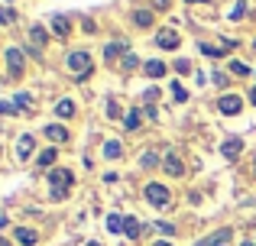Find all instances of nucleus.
Returning <instances> with one entry per match:
<instances>
[{
	"instance_id": "nucleus-1",
	"label": "nucleus",
	"mask_w": 256,
	"mask_h": 246,
	"mask_svg": "<svg viewBox=\"0 0 256 246\" xmlns=\"http://www.w3.org/2000/svg\"><path fill=\"white\" fill-rule=\"evenodd\" d=\"M49 195L56 198V201H65V198H68V188L72 185H75V175H72L68 169H62V165H56V169L49 172Z\"/></svg>"
},
{
	"instance_id": "nucleus-2",
	"label": "nucleus",
	"mask_w": 256,
	"mask_h": 246,
	"mask_svg": "<svg viewBox=\"0 0 256 246\" xmlns=\"http://www.w3.org/2000/svg\"><path fill=\"white\" fill-rule=\"evenodd\" d=\"M65 62H68V68L75 71V81L82 84V81H88V78H91V55H88V52H68V58H65Z\"/></svg>"
},
{
	"instance_id": "nucleus-3",
	"label": "nucleus",
	"mask_w": 256,
	"mask_h": 246,
	"mask_svg": "<svg viewBox=\"0 0 256 246\" xmlns=\"http://www.w3.org/2000/svg\"><path fill=\"white\" fill-rule=\"evenodd\" d=\"M146 201H150L152 208H166V204L172 201V195H169V188H166V185L150 182V185H146Z\"/></svg>"
},
{
	"instance_id": "nucleus-4",
	"label": "nucleus",
	"mask_w": 256,
	"mask_h": 246,
	"mask_svg": "<svg viewBox=\"0 0 256 246\" xmlns=\"http://www.w3.org/2000/svg\"><path fill=\"white\" fill-rule=\"evenodd\" d=\"M6 68H10V78H23V68H26V52L10 45L6 49Z\"/></svg>"
},
{
	"instance_id": "nucleus-5",
	"label": "nucleus",
	"mask_w": 256,
	"mask_h": 246,
	"mask_svg": "<svg viewBox=\"0 0 256 246\" xmlns=\"http://www.w3.org/2000/svg\"><path fill=\"white\" fill-rule=\"evenodd\" d=\"M218 110H220L224 117H237L240 110H244V97H240V94H224V97L218 101Z\"/></svg>"
},
{
	"instance_id": "nucleus-6",
	"label": "nucleus",
	"mask_w": 256,
	"mask_h": 246,
	"mask_svg": "<svg viewBox=\"0 0 256 246\" xmlns=\"http://www.w3.org/2000/svg\"><path fill=\"white\" fill-rule=\"evenodd\" d=\"M46 42H49L46 26H30V55H39L46 49Z\"/></svg>"
},
{
	"instance_id": "nucleus-7",
	"label": "nucleus",
	"mask_w": 256,
	"mask_h": 246,
	"mask_svg": "<svg viewBox=\"0 0 256 246\" xmlns=\"http://www.w3.org/2000/svg\"><path fill=\"white\" fill-rule=\"evenodd\" d=\"M156 42H159V49H166V52H172V49H178V42H182V36L175 29H162L156 36Z\"/></svg>"
},
{
	"instance_id": "nucleus-8",
	"label": "nucleus",
	"mask_w": 256,
	"mask_h": 246,
	"mask_svg": "<svg viewBox=\"0 0 256 246\" xmlns=\"http://www.w3.org/2000/svg\"><path fill=\"white\" fill-rule=\"evenodd\" d=\"M240 152H244V139H240V136L224 139V146H220V156H224V159H237Z\"/></svg>"
},
{
	"instance_id": "nucleus-9",
	"label": "nucleus",
	"mask_w": 256,
	"mask_h": 246,
	"mask_svg": "<svg viewBox=\"0 0 256 246\" xmlns=\"http://www.w3.org/2000/svg\"><path fill=\"white\" fill-rule=\"evenodd\" d=\"M162 169H166V172H169V175H172V178H178V175H185V162H182V159H178V156H175V152H169V156H166V159H162Z\"/></svg>"
},
{
	"instance_id": "nucleus-10",
	"label": "nucleus",
	"mask_w": 256,
	"mask_h": 246,
	"mask_svg": "<svg viewBox=\"0 0 256 246\" xmlns=\"http://www.w3.org/2000/svg\"><path fill=\"white\" fill-rule=\"evenodd\" d=\"M126 52H130L126 39H114V42L104 45V58H107V62H110V58H117V55H126Z\"/></svg>"
},
{
	"instance_id": "nucleus-11",
	"label": "nucleus",
	"mask_w": 256,
	"mask_h": 246,
	"mask_svg": "<svg viewBox=\"0 0 256 246\" xmlns=\"http://www.w3.org/2000/svg\"><path fill=\"white\" fill-rule=\"evenodd\" d=\"M32 149H36V139H32V133H23V136H20V143H16V156L26 162V159L32 156Z\"/></svg>"
},
{
	"instance_id": "nucleus-12",
	"label": "nucleus",
	"mask_w": 256,
	"mask_h": 246,
	"mask_svg": "<svg viewBox=\"0 0 256 246\" xmlns=\"http://www.w3.org/2000/svg\"><path fill=\"white\" fill-rule=\"evenodd\" d=\"M143 71H146V78H166V62L162 58H150L143 65Z\"/></svg>"
},
{
	"instance_id": "nucleus-13",
	"label": "nucleus",
	"mask_w": 256,
	"mask_h": 246,
	"mask_svg": "<svg viewBox=\"0 0 256 246\" xmlns=\"http://www.w3.org/2000/svg\"><path fill=\"white\" fill-rule=\"evenodd\" d=\"M52 32H56L58 39H65L72 32V23H68V16H62V13H58V16H52Z\"/></svg>"
},
{
	"instance_id": "nucleus-14",
	"label": "nucleus",
	"mask_w": 256,
	"mask_h": 246,
	"mask_svg": "<svg viewBox=\"0 0 256 246\" xmlns=\"http://www.w3.org/2000/svg\"><path fill=\"white\" fill-rule=\"evenodd\" d=\"M46 136H49L52 143H65V139H68V130H65L62 123H49L46 126Z\"/></svg>"
},
{
	"instance_id": "nucleus-15",
	"label": "nucleus",
	"mask_w": 256,
	"mask_h": 246,
	"mask_svg": "<svg viewBox=\"0 0 256 246\" xmlns=\"http://www.w3.org/2000/svg\"><path fill=\"white\" fill-rule=\"evenodd\" d=\"M124 156V143L120 139H107L104 143V159H120Z\"/></svg>"
},
{
	"instance_id": "nucleus-16",
	"label": "nucleus",
	"mask_w": 256,
	"mask_h": 246,
	"mask_svg": "<svg viewBox=\"0 0 256 246\" xmlns=\"http://www.w3.org/2000/svg\"><path fill=\"white\" fill-rule=\"evenodd\" d=\"M56 114L62 117V120H68V117L75 114V101H72V97H62V101L56 104Z\"/></svg>"
},
{
	"instance_id": "nucleus-17",
	"label": "nucleus",
	"mask_w": 256,
	"mask_h": 246,
	"mask_svg": "<svg viewBox=\"0 0 256 246\" xmlns=\"http://www.w3.org/2000/svg\"><path fill=\"white\" fill-rule=\"evenodd\" d=\"M16 240L23 243V246H36V230H30V227H16Z\"/></svg>"
},
{
	"instance_id": "nucleus-18",
	"label": "nucleus",
	"mask_w": 256,
	"mask_h": 246,
	"mask_svg": "<svg viewBox=\"0 0 256 246\" xmlns=\"http://www.w3.org/2000/svg\"><path fill=\"white\" fill-rule=\"evenodd\" d=\"M124 224H126V217H120V214H107V230H110V234H124Z\"/></svg>"
},
{
	"instance_id": "nucleus-19",
	"label": "nucleus",
	"mask_w": 256,
	"mask_h": 246,
	"mask_svg": "<svg viewBox=\"0 0 256 246\" xmlns=\"http://www.w3.org/2000/svg\"><path fill=\"white\" fill-rule=\"evenodd\" d=\"M140 120H143V114H140V110L133 107L130 114L124 117V126H126V130H130V133H136V126H140Z\"/></svg>"
},
{
	"instance_id": "nucleus-20",
	"label": "nucleus",
	"mask_w": 256,
	"mask_h": 246,
	"mask_svg": "<svg viewBox=\"0 0 256 246\" xmlns=\"http://www.w3.org/2000/svg\"><path fill=\"white\" fill-rule=\"evenodd\" d=\"M56 159H58V152H56V149H46V152H39L36 162L42 165V169H52V165H56Z\"/></svg>"
},
{
	"instance_id": "nucleus-21",
	"label": "nucleus",
	"mask_w": 256,
	"mask_h": 246,
	"mask_svg": "<svg viewBox=\"0 0 256 246\" xmlns=\"http://www.w3.org/2000/svg\"><path fill=\"white\" fill-rule=\"evenodd\" d=\"M13 107H16V110H30L32 107V97L26 94V91H20V94L13 97Z\"/></svg>"
},
{
	"instance_id": "nucleus-22",
	"label": "nucleus",
	"mask_w": 256,
	"mask_h": 246,
	"mask_svg": "<svg viewBox=\"0 0 256 246\" xmlns=\"http://www.w3.org/2000/svg\"><path fill=\"white\" fill-rule=\"evenodd\" d=\"M124 234L130 237V240H136V237H140V221H136V217H126V224H124Z\"/></svg>"
},
{
	"instance_id": "nucleus-23",
	"label": "nucleus",
	"mask_w": 256,
	"mask_h": 246,
	"mask_svg": "<svg viewBox=\"0 0 256 246\" xmlns=\"http://www.w3.org/2000/svg\"><path fill=\"white\" fill-rule=\"evenodd\" d=\"M120 68H124V71H133V68H140V58L133 55V52H126V55L120 58Z\"/></svg>"
},
{
	"instance_id": "nucleus-24",
	"label": "nucleus",
	"mask_w": 256,
	"mask_h": 246,
	"mask_svg": "<svg viewBox=\"0 0 256 246\" xmlns=\"http://www.w3.org/2000/svg\"><path fill=\"white\" fill-rule=\"evenodd\" d=\"M133 23L136 26H152V13L150 10H136L133 13Z\"/></svg>"
},
{
	"instance_id": "nucleus-25",
	"label": "nucleus",
	"mask_w": 256,
	"mask_h": 246,
	"mask_svg": "<svg viewBox=\"0 0 256 246\" xmlns=\"http://www.w3.org/2000/svg\"><path fill=\"white\" fill-rule=\"evenodd\" d=\"M230 237H234V230H227V227H224V230H218V234L211 237V243H214V246H224L227 240H230Z\"/></svg>"
},
{
	"instance_id": "nucleus-26",
	"label": "nucleus",
	"mask_w": 256,
	"mask_h": 246,
	"mask_svg": "<svg viewBox=\"0 0 256 246\" xmlns=\"http://www.w3.org/2000/svg\"><path fill=\"white\" fill-rule=\"evenodd\" d=\"M172 97H175V101H178V104H185V101H188V91L182 88L178 81H175V84H172Z\"/></svg>"
},
{
	"instance_id": "nucleus-27",
	"label": "nucleus",
	"mask_w": 256,
	"mask_h": 246,
	"mask_svg": "<svg viewBox=\"0 0 256 246\" xmlns=\"http://www.w3.org/2000/svg\"><path fill=\"white\" fill-rule=\"evenodd\" d=\"M175 71H178V75H188V71H192V62H188V58H175Z\"/></svg>"
},
{
	"instance_id": "nucleus-28",
	"label": "nucleus",
	"mask_w": 256,
	"mask_h": 246,
	"mask_svg": "<svg viewBox=\"0 0 256 246\" xmlns=\"http://www.w3.org/2000/svg\"><path fill=\"white\" fill-rule=\"evenodd\" d=\"M230 71L234 75H250V68H246L244 62H230Z\"/></svg>"
},
{
	"instance_id": "nucleus-29",
	"label": "nucleus",
	"mask_w": 256,
	"mask_h": 246,
	"mask_svg": "<svg viewBox=\"0 0 256 246\" xmlns=\"http://www.w3.org/2000/svg\"><path fill=\"white\" fill-rule=\"evenodd\" d=\"M156 162H159V156H156V152L150 149V152H146V156H143V165H146V169H152V165H156Z\"/></svg>"
},
{
	"instance_id": "nucleus-30",
	"label": "nucleus",
	"mask_w": 256,
	"mask_h": 246,
	"mask_svg": "<svg viewBox=\"0 0 256 246\" xmlns=\"http://www.w3.org/2000/svg\"><path fill=\"white\" fill-rule=\"evenodd\" d=\"M156 97H159V88H146V91H143V101H146V104H152Z\"/></svg>"
},
{
	"instance_id": "nucleus-31",
	"label": "nucleus",
	"mask_w": 256,
	"mask_h": 246,
	"mask_svg": "<svg viewBox=\"0 0 256 246\" xmlns=\"http://www.w3.org/2000/svg\"><path fill=\"white\" fill-rule=\"evenodd\" d=\"M156 230L162 237H175V227H172V224H156Z\"/></svg>"
},
{
	"instance_id": "nucleus-32",
	"label": "nucleus",
	"mask_w": 256,
	"mask_h": 246,
	"mask_svg": "<svg viewBox=\"0 0 256 246\" xmlns=\"http://www.w3.org/2000/svg\"><path fill=\"white\" fill-rule=\"evenodd\" d=\"M0 23H13V10L10 6H0Z\"/></svg>"
},
{
	"instance_id": "nucleus-33",
	"label": "nucleus",
	"mask_w": 256,
	"mask_h": 246,
	"mask_svg": "<svg viewBox=\"0 0 256 246\" xmlns=\"http://www.w3.org/2000/svg\"><path fill=\"white\" fill-rule=\"evenodd\" d=\"M211 84H220V88H224V84H227V75H224V71H214V75H211Z\"/></svg>"
},
{
	"instance_id": "nucleus-34",
	"label": "nucleus",
	"mask_w": 256,
	"mask_h": 246,
	"mask_svg": "<svg viewBox=\"0 0 256 246\" xmlns=\"http://www.w3.org/2000/svg\"><path fill=\"white\" fill-rule=\"evenodd\" d=\"M107 117H110V120H114V117H120V107H117V101H107Z\"/></svg>"
},
{
	"instance_id": "nucleus-35",
	"label": "nucleus",
	"mask_w": 256,
	"mask_h": 246,
	"mask_svg": "<svg viewBox=\"0 0 256 246\" xmlns=\"http://www.w3.org/2000/svg\"><path fill=\"white\" fill-rule=\"evenodd\" d=\"M0 114H16V107H13V101H0Z\"/></svg>"
},
{
	"instance_id": "nucleus-36",
	"label": "nucleus",
	"mask_w": 256,
	"mask_h": 246,
	"mask_svg": "<svg viewBox=\"0 0 256 246\" xmlns=\"http://www.w3.org/2000/svg\"><path fill=\"white\" fill-rule=\"evenodd\" d=\"M244 13H246V6H244V3H237V6H234V10H230V19H240V16H244Z\"/></svg>"
},
{
	"instance_id": "nucleus-37",
	"label": "nucleus",
	"mask_w": 256,
	"mask_h": 246,
	"mask_svg": "<svg viewBox=\"0 0 256 246\" xmlns=\"http://www.w3.org/2000/svg\"><path fill=\"white\" fill-rule=\"evenodd\" d=\"M143 114L150 117V120H156V117H159V110H156V107H143Z\"/></svg>"
},
{
	"instance_id": "nucleus-38",
	"label": "nucleus",
	"mask_w": 256,
	"mask_h": 246,
	"mask_svg": "<svg viewBox=\"0 0 256 246\" xmlns=\"http://www.w3.org/2000/svg\"><path fill=\"white\" fill-rule=\"evenodd\" d=\"M250 104H253V107H256V88L250 91Z\"/></svg>"
},
{
	"instance_id": "nucleus-39",
	"label": "nucleus",
	"mask_w": 256,
	"mask_h": 246,
	"mask_svg": "<svg viewBox=\"0 0 256 246\" xmlns=\"http://www.w3.org/2000/svg\"><path fill=\"white\" fill-rule=\"evenodd\" d=\"M152 246H172V243H166V240H156V243H152Z\"/></svg>"
},
{
	"instance_id": "nucleus-40",
	"label": "nucleus",
	"mask_w": 256,
	"mask_h": 246,
	"mask_svg": "<svg viewBox=\"0 0 256 246\" xmlns=\"http://www.w3.org/2000/svg\"><path fill=\"white\" fill-rule=\"evenodd\" d=\"M185 3H208V0H185Z\"/></svg>"
},
{
	"instance_id": "nucleus-41",
	"label": "nucleus",
	"mask_w": 256,
	"mask_h": 246,
	"mask_svg": "<svg viewBox=\"0 0 256 246\" xmlns=\"http://www.w3.org/2000/svg\"><path fill=\"white\" fill-rule=\"evenodd\" d=\"M198 246H214V243H211V240H201V243H198Z\"/></svg>"
},
{
	"instance_id": "nucleus-42",
	"label": "nucleus",
	"mask_w": 256,
	"mask_h": 246,
	"mask_svg": "<svg viewBox=\"0 0 256 246\" xmlns=\"http://www.w3.org/2000/svg\"><path fill=\"white\" fill-rule=\"evenodd\" d=\"M6 227V217H0V230H4Z\"/></svg>"
},
{
	"instance_id": "nucleus-43",
	"label": "nucleus",
	"mask_w": 256,
	"mask_h": 246,
	"mask_svg": "<svg viewBox=\"0 0 256 246\" xmlns=\"http://www.w3.org/2000/svg\"><path fill=\"white\" fill-rule=\"evenodd\" d=\"M0 246H10V243H6V240H4V237H0Z\"/></svg>"
},
{
	"instance_id": "nucleus-44",
	"label": "nucleus",
	"mask_w": 256,
	"mask_h": 246,
	"mask_svg": "<svg viewBox=\"0 0 256 246\" xmlns=\"http://www.w3.org/2000/svg\"><path fill=\"white\" fill-rule=\"evenodd\" d=\"M244 246H256V243H253V240H246V243H244Z\"/></svg>"
},
{
	"instance_id": "nucleus-45",
	"label": "nucleus",
	"mask_w": 256,
	"mask_h": 246,
	"mask_svg": "<svg viewBox=\"0 0 256 246\" xmlns=\"http://www.w3.org/2000/svg\"><path fill=\"white\" fill-rule=\"evenodd\" d=\"M88 246H100V243H88Z\"/></svg>"
},
{
	"instance_id": "nucleus-46",
	"label": "nucleus",
	"mask_w": 256,
	"mask_h": 246,
	"mask_svg": "<svg viewBox=\"0 0 256 246\" xmlns=\"http://www.w3.org/2000/svg\"><path fill=\"white\" fill-rule=\"evenodd\" d=\"M6 3H13V0H6Z\"/></svg>"
},
{
	"instance_id": "nucleus-47",
	"label": "nucleus",
	"mask_w": 256,
	"mask_h": 246,
	"mask_svg": "<svg viewBox=\"0 0 256 246\" xmlns=\"http://www.w3.org/2000/svg\"><path fill=\"white\" fill-rule=\"evenodd\" d=\"M0 152H4V146H0Z\"/></svg>"
}]
</instances>
